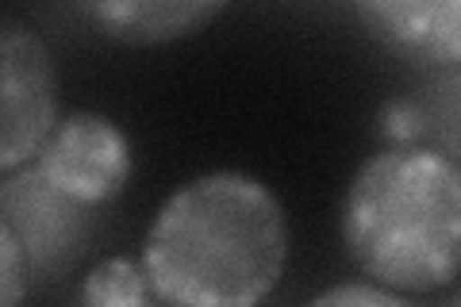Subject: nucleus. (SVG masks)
Here are the masks:
<instances>
[{"label":"nucleus","mask_w":461,"mask_h":307,"mask_svg":"<svg viewBox=\"0 0 461 307\" xmlns=\"http://www.w3.org/2000/svg\"><path fill=\"white\" fill-rule=\"evenodd\" d=\"M288 261V219L266 181L215 169L173 188L139 266L162 307H262Z\"/></svg>","instance_id":"nucleus-1"},{"label":"nucleus","mask_w":461,"mask_h":307,"mask_svg":"<svg viewBox=\"0 0 461 307\" xmlns=\"http://www.w3.org/2000/svg\"><path fill=\"white\" fill-rule=\"evenodd\" d=\"M342 246L381 288L450 284L461 273V166L423 146L366 158L342 200Z\"/></svg>","instance_id":"nucleus-2"},{"label":"nucleus","mask_w":461,"mask_h":307,"mask_svg":"<svg viewBox=\"0 0 461 307\" xmlns=\"http://www.w3.org/2000/svg\"><path fill=\"white\" fill-rule=\"evenodd\" d=\"M58 120L54 58L35 27L0 20V173L12 177L42 154Z\"/></svg>","instance_id":"nucleus-3"},{"label":"nucleus","mask_w":461,"mask_h":307,"mask_svg":"<svg viewBox=\"0 0 461 307\" xmlns=\"http://www.w3.org/2000/svg\"><path fill=\"white\" fill-rule=\"evenodd\" d=\"M42 185L77 208H100L120 196L135 169L127 131L100 112H69L42 146Z\"/></svg>","instance_id":"nucleus-4"},{"label":"nucleus","mask_w":461,"mask_h":307,"mask_svg":"<svg viewBox=\"0 0 461 307\" xmlns=\"http://www.w3.org/2000/svg\"><path fill=\"white\" fill-rule=\"evenodd\" d=\"M354 12L396 54L430 66L461 62V0H369Z\"/></svg>","instance_id":"nucleus-5"},{"label":"nucleus","mask_w":461,"mask_h":307,"mask_svg":"<svg viewBox=\"0 0 461 307\" xmlns=\"http://www.w3.org/2000/svg\"><path fill=\"white\" fill-rule=\"evenodd\" d=\"M223 5L204 0H112V5H85L100 32L131 47H158V42L189 39L220 16Z\"/></svg>","instance_id":"nucleus-6"},{"label":"nucleus","mask_w":461,"mask_h":307,"mask_svg":"<svg viewBox=\"0 0 461 307\" xmlns=\"http://www.w3.org/2000/svg\"><path fill=\"white\" fill-rule=\"evenodd\" d=\"M154 292L139 261L104 257L81 281V307H150Z\"/></svg>","instance_id":"nucleus-7"},{"label":"nucleus","mask_w":461,"mask_h":307,"mask_svg":"<svg viewBox=\"0 0 461 307\" xmlns=\"http://www.w3.org/2000/svg\"><path fill=\"white\" fill-rule=\"evenodd\" d=\"M27 300V257L12 219L0 223V307H23Z\"/></svg>","instance_id":"nucleus-8"},{"label":"nucleus","mask_w":461,"mask_h":307,"mask_svg":"<svg viewBox=\"0 0 461 307\" xmlns=\"http://www.w3.org/2000/svg\"><path fill=\"white\" fill-rule=\"evenodd\" d=\"M308 307H411L408 300L393 288L381 284H366V281H350V284H335L320 292Z\"/></svg>","instance_id":"nucleus-9"},{"label":"nucleus","mask_w":461,"mask_h":307,"mask_svg":"<svg viewBox=\"0 0 461 307\" xmlns=\"http://www.w3.org/2000/svg\"><path fill=\"white\" fill-rule=\"evenodd\" d=\"M384 131L393 139H400V146H403L411 135H420V115H415V108H408V104H393L388 108V127Z\"/></svg>","instance_id":"nucleus-10"},{"label":"nucleus","mask_w":461,"mask_h":307,"mask_svg":"<svg viewBox=\"0 0 461 307\" xmlns=\"http://www.w3.org/2000/svg\"><path fill=\"white\" fill-rule=\"evenodd\" d=\"M457 307H461V300H457Z\"/></svg>","instance_id":"nucleus-11"}]
</instances>
